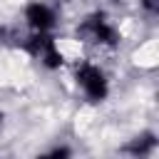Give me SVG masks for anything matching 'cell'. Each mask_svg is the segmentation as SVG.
<instances>
[{"label":"cell","mask_w":159,"mask_h":159,"mask_svg":"<svg viewBox=\"0 0 159 159\" xmlns=\"http://www.w3.org/2000/svg\"><path fill=\"white\" fill-rule=\"evenodd\" d=\"M22 22L27 27V32H55L60 15L57 7L45 2V0H30L22 7Z\"/></svg>","instance_id":"cell-3"},{"label":"cell","mask_w":159,"mask_h":159,"mask_svg":"<svg viewBox=\"0 0 159 159\" xmlns=\"http://www.w3.org/2000/svg\"><path fill=\"white\" fill-rule=\"evenodd\" d=\"M72 80H75V84H77V89H80V94L87 99V102H92V104H99V102H104L107 97H109V80H107V72L97 65V62H92V60H80V62H75V67H72Z\"/></svg>","instance_id":"cell-1"},{"label":"cell","mask_w":159,"mask_h":159,"mask_svg":"<svg viewBox=\"0 0 159 159\" xmlns=\"http://www.w3.org/2000/svg\"><path fill=\"white\" fill-rule=\"evenodd\" d=\"M77 37L82 42L94 45V47H102V50H114V47H119V40H122L117 25L107 15H102V12L87 15L77 25Z\"/></svg>","instance_id":"cell-2"}]
</instances>
